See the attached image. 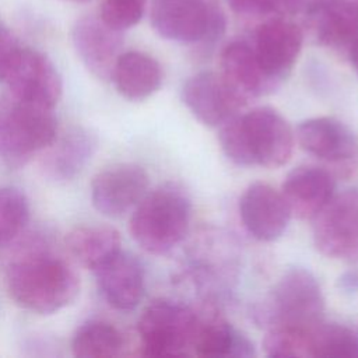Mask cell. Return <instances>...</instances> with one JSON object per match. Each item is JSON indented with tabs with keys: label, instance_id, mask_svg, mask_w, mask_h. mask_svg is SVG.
Segmentation results:
<instances>
[{
	"label": "cell",
	"instance_id": "obj_27",
	"mask_svg": "<svg viewBox=\"0 0 358 358\" xmlns=\"http://www.w3.org/2000/svg\"><path fill=\"white\" fill-rule=\"evenodd\" d=\"M29 218L25 194L15 187H0V245L17 238Z\"/></svg>",
	"mask_w": 358,
	"mask_h": 358
},
{
	"label": "cell",
	"instance_id": "obj_10",
	"mask_svg": "<svg viewBox=\"0 0 358 358\" xmlns=\"http://www.w3.org/2000/svg\"><path fill=\"white\" fill-rule=\"evenodd\" d=\"M302 42L301 28L281 15L268 18L257 27L252 48L264 76L274 88L292 70Z\"/></svg>",
	"mask_w": 358,
	"mask_h": 358
},
{
	"label": "cell",
	"instance_id": "obj_28",
	"mask_svg": "<svg viewBox=\"0 0 358 358\" xmlns=\"http://www.w3.org/2000/svg\"><path fill=\"white\" fill-rule=\"evenodd\" d=\"M145 1L147 0H102L99 18L110 28L124 31L141 20Z\"/></svg>",
	"mask_w": 358,
	"mask_h": 358
},
{
	"label": "cell",
	"instance_id": "obj_26",
	"mask_svg": "<svg viewBox=\"0 0 358 358\" xmlns=\"http://www.w3.org/2000/svg\"><path fill=\"white\" fill-rule=\"evenodd\" d=\"M313 357L355 358L358 357V334L338 323L313 326Z\"/></svg>",
	"mask_w": 358,
	"mask_h": 358
},
{
	"label": "cell",
	"instance_id": "obj_19",
	"mask_svg": "<svg viewBox=\"0 0 358 358\" xmlns=\"http://www.w3.org/2000/svg\"><path fill=\"white\" fill-rule=\"evenodd\" d=\"M218 73L245 102L274 90L264 76L252 45L245 41H232L221 50Z\"/></svg>",
	"mask_w": 358,
	"mask_h": 358
},
{
	"label": "cell",
	"instance_id": "obj_7",
	"mask_svg": "<svg viewBox=\"0 0 358 358\" xmlns=\"http://www.w3.org/2000/svg\"><path fill=\"white\" fill-rule=\"evenodd\" d=\"M199 319L187 306L169 299H155L138 319L143 354L176 357L192 348Z\"/></svg>",
	"mask_w": 358,
	"mask_h": 358
},
{
	"label": "cell",
	"instance_id": "obj_17",
	"mask_svg": "<svg viewBox=\"0 0 358 358\" xmlns=\"http://www.w3.org/2000/svg\"><path fill=\"white\" fill-rule=\"evenodd\" d=\"M334 179L329 171L315 165L294 168L285 178L281 193L301 220H312L334 194Z\"/></svg>",
	"mask_w": 358,
	"mask_h": 358
},
{
	"label": "cell",
	"instance_id": "obj_25",
	"mask_svg": "<svg viewBox=\"0 0 358 358\" xmlns=\"http://www.w3.org/2000/svg\"><path fill=\"white\" fill-rule=\"evenodd\" d=\"M313 326L268 327L263 340L264 354L273 358L313 357Z\"/></svg>",
	"mask_w": 358,
	"mask_h": 358
},
{
	"label": "cell",
	"instance_id": "obj_8",
	"mask_svg": "<svg viewBox=\"0 0 358 358\" xmlns=\"http://www.w3.org/2000/svg\"><path fill=\"white\" fill-rule=\"evenodd\" d=\"M312 220L313 242L322 255L337 260L358 257V189L333 194Z\"/></svg>",
	"mask_w": 358,
	"mask_h": 358
},
{
	"label": "cell",
	"instance_id": "obj_4",
	"mask_svg": "<svg viewBox=\"0 0 358 358\" xmlns=\"http://www.w3.org/2000/svg\"><path fill=\"white\" fill-rule=\"evenodd\" d=\"M150 20L159 36L203 46L214 45L227 25L217 0H152Z\"/></svg>",
	"mask_w": 358,
	"mask_h": 358
},
{
	"label": "cell",
	"instance_id": "obj_29",
	"mask_svg": "<svg viewBox=\"0 0 358 358\" xmlns=\"http://www.w3.org/2000/svg\"><path fill=\"white\" fill-rule=\"evenodd\" d=\"M20 49L21 46L15 38L7 29L0 27V81H4Z\"/></svg>",
	"mask_w": 358,
	"mask_h": 358
},
{
	"label": "cell",
	"instance_id": "obj_32",
	"mask_svg": "<svg viewBox=\"0 0 358 358\" xmlns=\"http://www.w3.org/2000/svg\"><path fill=\"white\" fill-rule=\"evenodd\" d=\"M69 1H76V3H84V1H88V0H69Z\"/></svg>",
	"mask_w": 358,
	"mask_h": 358
},
{
	"label": "cell",
	"instance_id": "obj_15",
	"mask_svg": "<svg viewBox=\"0 0 358 358\" xmlns=\"http://www.w3.org/2000/svg\"><path fill=\"white\" fill-rule=\"evenodd\" d=\"M305 20L317 43L350 48L358 38V7L351 0H308Z\"/></svg>",
	"mask_w": 358,
	"mask_h": 358
},
{
	"label": "cell",
	"instance_id": "obj_5",
	"mask_svg": "<svg viewBox=\"0 0 358 358\" xmlns=\"http://www.w3.org/2000/svg\"><path fill=\"white\" fill-rule=\"evenodd\" d=\"M324 298L317 278L303 267L282 273L257 310L260 322L273 326H312L322 320Z\"/></svg>",
	"mask_w": 358,
	"mask_h": 358
},
{
	"label": "cell",
	"instance_id": "obj_33",
	"mask_svg": "<svg viewBox=\"0 0 358 358\" xmlns=\"http://www.w3.org/2000/svg\"><path fill=\"white\" fill-rule=\"evenodd\" d=\"M351 1H352V3H354L357 7H358V0H351Z\"/></svg>",
	"mask_w": 358,
	"mask_h": 358
},
{
	"label": "cell",
	"instance_id": "obj_20",
	"mask_svg": "<svg viewBox=\"0 0 358 358\" xmlns=\"http://www.w3.org/2000/svg\"><path fill=\"white\" fill-rule=\"evenodd\" d=\"M110 78L122 96L130 101H143L161 87L162 69L150 55L130 50L120 53Z\"/></svg>",
	"mask_w": 358,
	"mask_h": 358
},
{
	"label": "cell",
	"instance_id": "obj_31",
	"mask_svg": "<svg viewBox=\"0 0 358 358\" xmlns=\"http://www.w3.org/2000/svg\"><path fill=\"white\" fill-rule=\"evenodd\" d=\"M348 56L351 60L352 67L355 69L357 74H358V38L351 43V46L348 48Z\"/></svg>",
	"mask_w": 358,
	"mask_h": 358
},
{
	"label": "cell",
	"instance_id": "obj_6",
	"mask_svg": "<svg viewBox=\"0 0 358 358\" xmlns=\"http://www.w3.org/2000/svg\"><path fill=\"white\" fill-rule=\"evenodd\" d=\"M52 110L14 99L0 113V158L7 166H24L56 141L57 122Z\"/></svg>",
	"mask_w": 358,
	"mask_h": 358
},
{
	"label": "cell",
	"instance_id": "obj_23",
	"mask_svg": "<svg viewBox=\"0 0 358 358\" xmlns=\"http://www.w3.org/2000/svg\"><path fill=\"white\" fill-rule=\"evenodd\" d=\"M66 243L70 253L94 271L122 250L120 234L108 225L77 227L69 232Z\"/></svg>",
	"mask_w": 358,
	"mask_h": 358
},
{
	"label": "cell",
	"instance_id": "obj_30",
	"mask_svg": "<svg viewBox=\"0 0 358 358\" xmlns=\"http://www.w3.org/2000/svg\"><path fill=\"white\" fill-rule=\"evenodd\" d=\"M340 282H341L343 288L347 289V291H351V289H357V288H358V277H357V274L348 273V274H345V275H343V277L340 278Z\"/></svg>",
	"mask_w": 358,
	"mask_h": 358
},
{
	"label": "cell",
	"instance_id": "obj_3",
	"mask_svg": "<svg viewBox=\"0 0 358 358\" xmlns=\"http://www.w3.org/2000/svg\"><path fill=\"white\" fill-rule=\"evenodd\" d=\"M192 206L176 185H164L144 194L130 218L133 239L148 253L172 250L187 234Z\"/></svg>",
	"mask_w": 358,
	"mask_h": 358
},
{
	"label": "cell",
	"instance_id": "obj_18",
	"mask_svg": "<svg viewBox=\"0 0 358 358\" xmlns=\"http://www.w3.org/2000/svg\"><path fill=\"white\" fill-rule=\"evenodd\" d=\"M296 140L308 154L329 162H343L357 152V140L351 129L330 116L312 117L301 122Z\"/></svg>",
	"mask_w": 358,
	"mask_h": 358
},
{
	"label": "cell",
	"instance_id": "obj_11",
	"mask_svg": "<svg viewBox=\"0 0 358 358\" xmlns=\"http://www.w3.org/2000/svg\"><path fill=\"white\" fill-rule=\"evenodd\" d=\"M182 99L187 109L206 126L220 127L246 103L220 73L201 71L186 80Z\"/></svg>",
	"mask_w": 358,
	"mask_h": 358
},
{
	"label": "cell",
	"instance_id": "obj_12",
	"mask_svg": "<svg viewBox=\"0 0 358 358\" xmlns=\"http://www.w3.org/2000/svg\"><path fill=\"white\" fill-rule=\"evenodd\" d=\"M239 215L253 238L271 242L285 232L292 214L281 192L268 183L255 182L239 199Z\"/></svg>",
	"mask_w": 358,
	"mask_h": 358
},
{
	"label": "cell",
	"instance_id": "obj_9",
	"mask_svg": "<svg viewBox=\"0 0 358 358\" xmlns=\"http://www.w3.org/2000/svg\"><path fill=\"white\" fill-rule=\"evenodd\" d=\"M13 98L53 109L62 95V78L53 63L41 52L21 48L6 78Z\"/></svg>",
	"mask_w": 358,
	"mask_h": 358
},
{
	"label": "cell",
	"instance_id": "obj_24",
	"mask_svg": "<svg viewBox=\"0 0 358 358\" xmlns=\"http://www.w3.org/2000/svg\"><path fill=\"white\" fill-rule=\"evenodd\" d=\"M123 348L120 331L108 322L91 320L77 329L71 350L80 358H106L116 357Z\"/></svg>",
	"mask_w": 358,
	"mask_h": 358
},
{
	"label": "cell",
	"instance_id": "obj_1",
	"mask_svg": "<svg viewBox=\"0 0 358 358\" xmlns=\"http://www.w3.org/2000/svg\"><path fill=\"white\" fill-rule=\"evenodd\" d=\"M289 123L270 106H259L234 115L220 126L218 140L224 154L239 166L278 168L294 151Z\"/></svg>",
	"mask_w": 358,
	"mask_h": 358
},
{
	"label": "cell",
	"instance_id": "obj_21",
	"mask_svg": "<svg viewBox=\"0 0 358 358\" xmlns=\"http://www.w3.org/2000/svg\"><path fill=\"white\" fill-rule=\"evenodd\" d=\"M96 145L98 138L91 130L73 127L56 141L45 159V169L56 180H69L87 165Z\"/></svg>",
	"mask_w": 358,
	"mask_h": 358
},
{
	"label": "cell",
	"instance_id": "obj_2",
	"mask_svg": "<svg viewBox=\"0 0 358 358\" xmlns=\"http://www.w3.org/2000/svg\"><path fill=\"white\" fill-rule=\"evenodd\" d=\"M7 289L21 308L41 313H55L71 303L80 281L74 270L48 252H28L18 256L7 268Z\"/></svg>",
	"mask_w": 358,
	"mask_h": 358
},
{
	"label": "cell",
	"instance_id": "obj_16",
	"mask_svg": "<svg viewBox=\"0 0 358 358\" xmlns=\"http://www.w3.org/2000/svg\"><path fill=\"white\" fill-rule=\"evenodd\" d=\"M99 291L105 301L122 312L133 310L144 295V268L130 253L119 252L95 270Z\"/></svg>",
	"mask_w": 358,
	"mask_h": 358
},
{
	"label": "cell",
	"instance_id": "obj_14",
	"mask_svg": "<svg viewBox=\"0 0 358 358\" xmlns=\"http://www.w3.org/2000/svg\"><path fill=\"white\" fill-rule=\"evenodd\" d=\"M71 38L84 66L98 78H110L120 56L122 31L110 28L101 18L84 17L73 27Z\"/></svg>",
	"mask_w": 358,
	"mask_h": 358
},
{
	"label": "cell",
	"instance_id": "obj_13",
	"mask_svg": "<svg viewBox=\"0 0 358 358\" xmlns=\"http://www.w3.org/2000/svg\"><path fill=\"white\" fill-rule=\"evenodd\" d=\"M148 175L137 164H117L99 172L91 183V200L103 215L120 217L144 197Z\"/></svg>",
	"mask_w": 358,
	"mask_h": 358
},
{
	"label": "cell",
	"instance_id": "obj_22",
	"mask_svg": "<svg viewBox=\"0 0 358 358\" xmlns=\"http://www.w3.org/2000/svg\"><path fill=\"white\" fill-rule=\"evenodd\" d=\"M192 348L196 355L213 358H249L256 355L253 343L222 319L199 322Z\"/></svg>",
	"mask_w": 358,
	"mask_h": 358
}]
</instances>
